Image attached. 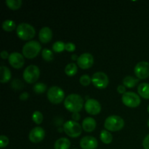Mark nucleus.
<instances>
[{"label": "nucleus", "instance_id": "393cba45", "mask_svg": "<svg viewBox=\"0 0 149 149\" xmlns=\"http://www.w3.org/2000/svg\"><path fill=\"white\" fill-rule=\"evenodd\" d=\"M7 7L12 10H16L20 8L22 5L21 0H7L5 1Z\"/></svg>", "mask_w": 149, "mask_h": 149}, {"label": "nucleus", "instance_id": "f3484780", "mask_svg": "<svg viewBox=\"0 0 149 149\" xmlns=\"http://www.w3.org/2000/svg\"><path fill=\"white\" fill-rule=\"evenodd\" d=\"M96 121L92 117H87L82 122V129L85 132H91L94 131L96 128Z\"/></svg>", "mask_w": 149, "mask_h": 149}, {"label": "nucleus", "instance_id": "b1692460", "mask_svg": "<svg viewBox=\"0 0 149 149\" xmlns=\"http://www.w3.org/2000/svg\"><path fill=\"white\" fill-rule=\"evenodd\" d=\"M2 29L5 31H13L16 28V24L13 20H6L2 23Z\"/></svg>", "mask_w": 149, "mask_h": 149}, {"label": "nucleus", "instance_id": "f8f14e48", "mask_svg": "<svg viewBox=\"0 0 149 149\" xmlns=\"http://www.w3.org/2000/svg\"><path fill=\"white\" fill-rule=\"evenodd\" d=\"M94 63V58L88 52L83 53L79 57L77 60V65L81 69H88L91 68Z\"/></svg>", "mask_w": 149, "mask_h": 149}, {"label": "nucleus", "instance_id": "f704fd0d", "mask_svg": "<svg viewBox=\"0 0 149 149\" xmlns=\"http://www.w3.org/2000/svg\"><path fill=\"white\" fill-rule=\"evenodd\" d=\"M117 92L119 93V94L124 95L126 92V87L124 85H119L117 87Z\"/></svg>", "mask_w": 149, "mask_h": 149}, {"label": "nucleus", "instance_id": "473e14b6", "mask_svg": "<svg viewBox=\"0 0 149 149\" xmlns=\"http://www.w3.org/2000/svg\"><path fill=\"white\" fill-rule=\"evenodd\" d=\"M65 49L70 52H74L76 49V45L74 43H71V42H68V43L65 44Z\"/></svg>", "mask_w": 149, "mask_h": 149}, {"label": "nucleus", "instance_id": "c9c22d12", "mask_svg": "<svg viewBox=\"0 0 149 149\" xmlns=\"http://www.w3.org/2000/svg\"><path fill=\"white\" fill-rule=\"evenodd\" d=\"M71 117H72V119L73 121H74V122H78L79 120L80 119V114L79 112H75V113H72V116H71Z\"/></svg>", "mask_w": 149, "mask_h": 149}, {"label": "nucleus", "instance_id": "4c0bfd02", "mask_svg": "<svg viewBox=\"0 0 149 149\" xmlns=\"http://www.w3.org/2000/svg\"><path fill=\"white\" fill-rule=\"evenodd\" d=\"M29 97V95L27 92H24V93H21L20 95V100H26Z\"/></svg>", "mask_w": 149, "mask_h": 149}, {"label": "nucleus", "instance_id": "aec40b11", "mask_svg": "<svg viewBox=\"0 0 149 149\" xmlns=\"http://www.w3.org/2000/svg\"><path fill=\"white\" fill-rule=\"evenodd\" d=\"M138 93L141 97L148 100L149 99V84L141 83L138 87Z\"/></svg>", "mask_w": 149, "mask_h": 149}, {"label": "nucleus", "instance_id": "f257e3e1", "mask_svg": "<svg viewBox=\"0 0 149 149\" xmlns=\"http://www.w3.org/2000/svg\"><path fill=\"white\" fill-rule=\"evenodd\" d=\"M84 100L78 94H71L65 97L64 106L70 112H79L84 106Z\"/></svg>", "mask_w": 149, "mask_h": 149}, {"label": "nucleus", "instance_id": "7ed1b4c3", "mask_svg": "<svg viewBox=\"0 0 149 149\" xmlns=\"http://www.w3.org/2000/svg\"><path fill=\"white\" fill-rule=\"evenodd\" d=\"M16 33L22 40L28 41L34 37L36 31L31 25L26 23H21L16 29Z\"/></svg>", "mask_w": 149, "mask_h": 149}, {"label": "nucleus", "instance_id": "a211bd4d", "mask_svg": "<svg viewBox=\"0 0 149 149\" xmlns=\"http://www.w3.org/2000/svg\"><path fill=\"white\" fill-rule=\"evenodd\" d=\"M71 146V142L67 138H61L57 140L54 145L55 149H68Z\"/></svg>", "mask_w": 149, "mask_h": 149}, {"label": "nucleus", "instance_id": "5701e85b", "mask_svg": "<svg viewBox=\"0 0 149 149\" xmlns=\"http://www.w3.org/2000/svg\"><path fill=\"white\" fill-rule=\"evenodd\" d=\"M78 71L77 65L74 63L67 64V65L65 68V73L68 77H74Z\"/></svg>", "mask_w": 149, "mask_h": 149}, {"label": "nucleus", "instance_id": "20e7f679", "mask_svg": "<svg viewBox=\"0 0 149 149\" xmlns=\"http://www.w3.org/2000/svg\"><path fill=\"white\" fill-rule=\"evenodd\" d=\"M41 48L42 47L39 42L36 41H29L23 47V55L28 59H33L39 55Z\"/></svg>", "mask_w": 149, "mask_h": 149}, {"label": "nucleus", "instance_id": "9d476101", "mask_svg": "<svg viewBox=\"0 0 149 149\" xmlns=\"http://www.w3.org/2000/svg\"><path fill=\"white\" fill-rule=\"evenodd\" d=\"M135 74L140 79H145L149 77V63L141 61L138 63L134 68Z\"/></svg>", "mask_w": 149, "mask_h": 149}, {"label": "nucleus", "instance_id": "f03ea898", "mask_svg": "<svg viewBox=\"0 0 149 149\" xmlns=\"http://www.w3.org/2000/svg\"><path fill=\"white\" fill-rule=\"evenodd\" d=\"M125 121L117 115H111L106 118L104 122V127L106 130L111 132H116L123 129Z\"/></svg>", "mask_w": 149, "mask_h": 149}, {"label": "nucleus", "instance_id": "1a4fd4ad", "mask_svg": "<svg viewBox=\"0 0 149 149\" xmlns=\"http://www.w3.org/2000/svg\"><path fill=\"white\" fill-rule=\"evenodd\" d=\"M92 83L96 88L105 89L109 85V77L103 72H96L92 77Z\"/></svg>", "mask_w": 149, "mask_h": 149}, {"label": "nucleus", "instance_id": "bb28decb", "mask_svg": "<svg viewBox=\"0 0 149 149\" xmlns=\"http://www.w3.org/2000/svg\"><path fill=\"white\" fill-rule=\"evenodd\" d=\"M42 58H43L45 61H47V62L52 61L54 58L52 51L49 49H47V48H45V49H44L43 50H42Z\"/></svg>", "mask_w": 149, "mask_h": 149}, {"label": "nucleus", "instance_id": "0eeeda50", "mask_svg": "<svg viewBox=\"0 0 149 149\" xmlns=\"http://www.w3.org/2000/svg\"><path fill=\"white\" fill-rule=\"evenodd\" d=\"M40 76V70L39 67L35 65H30L26 67L23 74V79L29 84H33L36 82Z\"/></svg>", "mask_w": 149, "mask_h": 149}, {"label": "nucleus", "instance_id": "ddd939ff", "mask_svg": "<svg viewBox=\"0 0 149 149\" xmlns=\"http://www.w3.org/2000/svg\"><path fill=\"white\" fill-rule=\"evenodd\" d=\"M8 61L10 65L14 68H16V69L21 68L25 63L24 56L22 54L17 52H12L11 54H10Z\"/></svg>", "mask_w": 149, "mask_h": 149}, {"label": "nucleus", "instance_id": "4468645a", "mask_svg": "<svg viewBox=\"0 0 149 149\" xmlns=\"http://www.w3.org/2000/svg\"><path fill=\"white\" fill-rule=\"evenodd\" d=\"M45 137V131L40 127H36L31 130L29 135V139L33 143H38L44 140Z\"/></svg>", "mask_w": 149, "mask_h": 149}, {"label": "nucleus", "instance_id": "6e6552de", "mask_svg": "<svg viewBox=\"0 0 149 149\" xmlns=\"http://www.w3.org/2000/svg\"><path fill=\"white\" fill-rule=\"evenodd\" d=\"M122 101L126 106L130 108H136L140 106L141 103L139 95L133 92H127L122 95Z\"/></svg>", "mask_w": 149, "mask_h": 149}, {"label": "nucleus", "instance_id": "39448f33", "mask_svg": "<svg viewBox=\"0 0 149 149\" xmlns=\"http://www.w3.org/2000/svg\"><path fill=\"white\" fill-rule=\"evenodd\" d=\"M63 129L65 133L71 138H78L82 132V127L78 122L71 120L65 122Z\"/></svg>", "mask_w": 149, "mask_h": 149}, {"label": "nucleus", "instance_id": "2f4dec72", "mask_svg": "<svg viewBox=\"0 0 149 149\" xmlns=\"http://www.w3.org/2000/svg\"><path fill=\"white\" fill-rule=\"evenodd\" d=\"M9 144V138L5 135H2L0 137V148H3L7 146Z\"/></svg>", "mask_w": 149, "mask_h": 149}, {"label": "nucleus", "instance_id": "dca6fc26", "mask_svg": "<svg viewBox=\"0 0 149 149\" xmlns=\"http://www.w3.org/2000/svg\"><path fill=\"white\" fill-rule=\"evenodd\" d=\"M39 39L42 43L46 44L52 39V31L49 27H43L39 33Z\"/></svg>", "mask_w": 149, "mask_h": 149}, {"label": "nucleus", "instance_id": "a19ab883", "mask_svg": "<svg viewBox=\"0 0 149 149\" xmlns=\"http://www.w3.org/2000/svg\"><path fill=\"white\" fill-rule=\"evenodd\" d=\"M148 127H149V120H148Z\"/></svg>", "mask_w": 149, "mask_h": 149}, {"label": "nucleus", "instance_id": "58836bf2", "mask_svg": "<svg viewBox=\"0 0 149 149\" xmlns=\"http://www.w3.org/2000/svg\"><path fill=\"white\" fill-rule=\"evenodd\" d=\"M79 58V57L77 56V55H75V54H74V55H71V59L73 60V61H77Z\"/></svg>", "mask_w": 149, "mask_h": 149}, {"label": "nucleus", "instance_id": "cd10ccee", "mask_svg": "<svg viewBox=\"0 0 149 149\" xmlns=\"http://www.w3.org/2000/svg\"><path fill=\"white\" fill-rule=\"evenodd\" d=\"M65 44L62 41H58V42H55L52 45V49L54 52H58V53H61L65 49Z\"/></svg>", "mask_w": 149, "mask_h": 149}, {"label": "nucleus", "instance_id": "e433bc0d", "mask_svg": "<svg viewBox=\"0 0 149 149\" xmlns=\"http://www.w3.org/2000/svg\"><path fill=\"white\" fill-rule=\"evenodd\" d=\"M0 56L2 59L5 60V59H8L9 57H10V55L8 54V52L6 50H3L1 51V53H0Z\"/></svg>", "mask_w": 149, "mask_h": 149}, {"label": "nucleus", "instance_id": "4be33fe9", "mask_svg": "<svg viewBox=\"0 0 149 149\" xmlns=\"http://www.w3.org/2000/svg\"><path fill=\"white\" fill-rule=\"evenodd\" d=\"M100 139L103 143L110 144L113 141V136H112V135L109 131L106 130H103L100 132Z\"/></svg>", "mask_w": 149, "mask_h": 149}, {"label": "nucleus", "instance_id": "9b49d317", "mask_svg": "<svg viewBox=\"0 0 149 149\" xmlns=\"http://www.w3.org/2000/svg\"><path fill=\"white\" fill-rule=\"evenodd\" d=\"M84 109L87 113L90 115H97L101 111L100 103L97 100L90 98L84 103Z\"/></svg>", "mask_w": 149, "mask_h": 149}, {"label": "nucleus", "instance_id": "423d86ee", "mask_svg": "<svg viewBox=\"0 0 149 149\" xmlns=\"http://www.w3.org/2000/svg\"><path fill=\"white\" fill-rule=\"evenodd\" d=\"M47 98L53 104H59L65 100V93L61 87L53 86L48 90Z\"/></svg>", "mask_w": 149, "mask_h": 149}, {"label": "nucleus", "instance_id": "ea45409f", "mask_svg": "<svg viewBox=\"0 0 149 149\" xmlns=\"http://www.w3.org/2000/svg\"><path fill=\"white\" fill-rule=\"evenodd\" d=\"M147 110H148V113H149V105H148V108H147Z\"/></svg>", "mask_w": 149, "mask_h": 149}, {"label": "nucleus", "instance_id": "72a5a7b5", "mask_svg": "<svg viewBox=\"0 0 149 149\" xmlns=\"http://www.w3.org/2000/svg\"><path fill=\"white\" fill-rule=\"evenodd\" d=\"M143 146L144 149H149V134L145 137L143 141Z\"/></svg>", "mask_w": 149, "mask_h": 149}, {"label": "nucleus", "instance_id": "2eb2a0df", "mask_svg": "<svg viewBox=\"0 0 149 149\" xmlns=\"http://www.w3.org/2000/svg\"><path fill=\"white\" fill-rule=\"evenodd\" d=\"M79 145L82 149H95L97 148L98 142L94 137L85 136L81 138Z\"/></svg>", "mask_w": 149, "mask_h": 149}, {"label": "nucleus", "instance_id": "79ce46f5", "mask_svg": "<svg viewBox=\"0 0 149 149\" xmlns=\"http://www.w3.org/2000/svg\"><path fill=\"white\" fill-rule=\"evenodd\" d=\"M74 149H77V148H74Z\"/></svg>", "mask_w": 149, "mask_h": 149}, {"label": "nucleus", "instance_id": "6ab92c4d", "mask_svg": "<svg viewBox=\"0 0 149 149\" xmlns=\"http://www.w3.org/2000/svg\"><path fill=\"white\" fill-rule=\"evenodd\" d=\"M0 72H1V82L2 84L8 82L11 79V71L7 67L4 66V65H1Z\"/></svg>", "mask_w": 149, "mask_h": 149}, {"label": "nucleus", "instance_id": "7c9ffc66", "mask_svg": "<svg viewBox=\"0 0 149 149\" xmlns=\"http://www.w3.org/2000/svg\"><path fill=\"white\" fill-rule=\"evenodd\" d=\"M24 84L22 82V81H20V79H14L11 82V87L12 88L16 90H21L23 87Z\"/></svg>", "mask_w": 149, "mask_h": 149}, {"label": "nucleus", "instance_id": "c756f323", "mask_svg": "<svg viewBox=\"0 0 149 149\" xmlns=\"http://www.w3.org/2000/svg\"><path fill=\"white\" fill-rule=\"evenodd\" d=\"M92 82V78H90V76L87 74H84L82 75L79 78V83L84 87L88 86L90 83Z\"/></svg>", "mask_w": 149, "mask_h": 149}, {"label": "nucleus", "instance_id": "412c9836", "mask_svg": "<svg viewBox=\"0 0 149 149\" xmlns=\"http://www.w3.org/2000/svg\"><path fill=\"white\" fill-rule=\"evenodd\" d=\"M138 81L139 79H136L131 76H127L123 79V85L127 88H133Z\"/></svg>", "mask_w": 149, "mask_h": 149}, {"label": "nucleus", "instance_id": "c85d7f7f", "mask_svg": "<svg viewBox=\"0 0 149 149\" xmlns=\"http://www.w3.org/2000/svg\"><path fill=\"white\" fill-rule=\"evenodd\" d=\"M32 119H33V122L36 125H40L42 123L43 121V115L39 111H36L33 113L32 115Z\"/></svg>", "mask_w": 149, "mask_h": 149}, {"label": "nucleus", "instance_id": "a878e982", "mask_svg": "<svg viewBox=\"0 0 149 149\" xmlns=\"http://www.w3.org/2000/svg\"><path fill=\"white\" fill-rule=\"evenodd\" d=\"M33 91L36 93V94H42V93H45L47 90V85L44 83L38 82L35 84L33 88Z\"/></svg>", "mask_w": 149, "mask_h": 149}]
</instances>
